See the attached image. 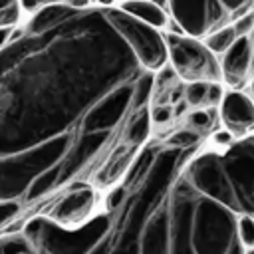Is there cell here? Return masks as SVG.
I'll list each match as a JSON object with an SVG mask.
<instances>
[{
    "instance_id": "6da1fadb",
    "label": "cell",
    "mask_w": 254,
    "mask_h": 254,
    "mask_svg": "<svg viewBox=\"0 0 254 254\" xmlns=\"http://www.w3.org/2000/svg\"><path fill=\"white\" fill-rule=\"evenodd\" d=\"M141 71L103 8L10 42L0 50V159L67 135L95 101Z\"/></svg>"
},
{
    "instance_id": "7a4b0ae2",
    "label": "cell",
    "mask_w": 254,
    "mask_h": 254,
    "mask_svg": "<svg viewBox=\"0 0 254 254\" xmlns=\"http://www.w3.org/2000/svg\"><path fill=\"white\" fill-rule=\"evenodd\" d=\"M113 228L111 214H97L75 228H64L50 218L30 220L22 234L38 254H89Z\"/></svg>"
},
{
    "instance_id": "3957f363",
    "label": "cell",
    "mask_w": 254,
    "mask_h": 254,
    "mask_svg": "<svg viewBox=\"0 0 254 254\" xmlns=\"http://www.w3.org/2000/svg\"><path fill=\"white\" fill-rule=\"evenodd\" d=\"M71 133L54 137L28 151L0 159V200H18L32 181L46 169L62 163L71 149Z\"/></svg>"
},
{
    "instance_id": "277c9868",
    "label": "cell",
    "mask_w": 254,
    "mask_h": 254,
    "mask_svg": "<svg viewBox=\"0 0 254 254\" xmlns=\"http://www.w3.org/2000/svg\"><path fill=\"white\" fill-rule=\"evenodd\" d=\"M236 212L230 208L198 194L190 224L194 254H244L236 234Z\"/></svg>"
},
{
    "instance_id": "5b68a950",
    "label": "cell",
    "mask_w": 254,
    "mask_h": 254,
    "mask_svg": "<svg viewBox=\"0 0 254 254\" xmlns=\"http://www.w3.org/2000/svg\"><path fill=\"white\" fill-rule=\"evenodd\" d=\"M105 16L145 71L161 69L167 64V44L159 30L139 22L119 8H107Z\"/></svg>"
},
{
    "instance_id": "8992f818",
    "label": "cell",
    "mask_w": 254,
    "mask_h": 254,
    "mask_svg": "<svg viewBox=\"0 0 254 254\" xmlns=\"http://www.w3.org/2000/svg\"><path fill=\"white\" fill-rule=\"evenodd\" d=\"M165 44H167V58L177 77L185 79L187 83H194V81L214 83L222 79L220 64L200 40L167 32Z\"/></svg>"
},
{
    "instance_id": "52a82bcc",
    "label": "cell",
    "mask_w": 254,
    "mask_h": 254,
    "mask_svg": "<svg viewBox=\"0 0 254 254\" xmlns=\"http://www.w3.org/2000/svg\"><path fill=\"white\" fill-rule=\"evenodd\" d=\"M220 161L236 198V212L254 216V137L234 141Z\"/></svg>"
},
{
    "instance_id": "ba28073f",
    "label": "cell",
    "mask_w": 254,
    "mask_h": 254,
    "mask_svg": "<svg viewBox=\"0 0 254 254\" xmlns=\"http://www.w3.org/2000/svg\"><path fill=\"white\" fill-rule=\"evenodd\" d=\"M187 181L194 189L196 194L210 198L232 212H236V198L232 192V187L226 179V173L222 169L220 155L216 153H202L194 157L187 167ZM238 214V212H236Z\"/></svg>"
},
{
    "instance_id": "9c48e42d",
    "label": "cell",
    "mask_w": 254,
    "mask_h": 254,
    "mask_svg": "<svg viewBox=\"0 0 254 254\" xmlns=\"http://www.w3.org/2000/svg\"><path fill=\"white\" fill-rule=\"evenodd\" d=\"M173 20L185 36L200 38L222 28L226 10L218 0H169Z\"/></svg>"
},
{
    "instance_id": "30bf717a",
    "label": "cell",
    "mask_w": 254,
    "mask_h": 254,
    "mask_svg": "<svg viewBox=\"0 0 254 254\" xmlns=\"http://www.w3.org/2000/svg\"><path fill=\"white\" fill-rule=\"evenodd\" d=\"M169 200V218H171V250L169 254H194L190 244V224L196 192L187 181V177L179 179L171 189Z\"/></svg>"
},
{
    "instance_id": "8fae6325",
    "label": "cell",
    "mask_w": 254,
    "mask_h": 254,
    "mask_svg": "<svg viewBox=\"0 0 254 254\" xmlns=\"http://www.w3.org/2000/svg\"><path fill=\"white\" fill-rule=\"evenodd\" d=\"M133 107V81L123 83L95 101L81 117V133L111 131Z\"/></svg>"
},
{
    "instance_id": "7c38bea8",
    "label": "cell",
    "mask_w": 254,
    "mask_h": 254,
    "mask_svg": "<svg viewBox=\"0 0 254 254\" xmlns=\"http://www.w3.org/2000/svg\"><path fill=\"white\" fill-rule=\"evenodd\" d=\"M95 204V192L87 185H77L65 192L50 212V220L64 228H75L85 222Z\"/></svg>"
},
{
    "instance_id": "4fadbf2b",
    "label": "cell",
    "mask_w": 254,
    "mask_h": 254,
    "mask_svg": "<svg viewBox=\"0 0 254 254\" xmlns=\"http://www.w3.org/2000/svg\"><path fill=\"white\" fill-rule=\"evenodd\" d=\"M137 250H139V254H169V250H171V218H169L167 196L145 220L141 234H139Z\"/></svg>"
},
{
    "instance_id": "5bb4252c",
    "label": "cell",
    "mask_w": 254,
    "mask_h": 254,
    "mask_svg": "<svg viewBox=\"0 0 254 254\" xmlns=\"http://www.w3.org/2000/svg\"><path fill=\"white\" fill-rule=\"evenodd\" d=\"M220 117L226 131L242 139L254 129V101L240 91H228L220 101Z\"/></svg>"
},
{
    "instance_id": "9a60e30c",
    "label": "cell",
    "mask_w": 254,
    "mask_h": 254,
    "mask_svg": "<svg viewBox=\"0 0 254 254\" xmlns=\"http://www.w3.org/2000/svg\"><path fill=\"white\" fill-rule=\"evenodd\" d=\"M109 139V131H101V133H81V137L77 141H73L71 149L67 151L65 159L62 161V177L60 183L67 181L71 175H75Z\"/></svg>"
},
{
    "instance_id": "2e32d148",
    "label": "cell",
    "mask_w": 254,
    "mask_h": 254,
    "mask_svg": "<svg viewBox=\"0 0 254 254\" xmlns=\"http://www.w3.org/2000/svg\"><path fill=\"white\" fill-rule=\"evenodd\" d=\"M254 48L248 36H240L234 40V44L224 52L220 71L228 85H240L248 71H250V60H252Z\"/></svg>"
},
{
    "instance_id": "e0dca14e",
    "label": "cell",
    "mask_w": 254,
    "mask_h": 254,
    "mask_svg": "<svg viewBox=\"0 0 254 254\" xmlns=\"http://www.w3.org/2000/svg\"><path fill=\"white\" fill-rule=\"evenodd\" d=\"M73 12L67 4H52V6H44L38 12H34V16L30 18L28 26H26V34H44L56 26H60L64 20H67Z\"/></svg>"
},
{
    "instance_id": "ac0fdd59",
    "label": "cell",
    "mask_w": 254,
    "mask_h": 254,
    "mask_svg": "<svg viewBox=\"0 0 254 254\" xmlns=\"http://www.w3.org/2000/svg\"><path fill=\"white\" fill-rule=\"evenodd\" d=\"M119 10H123L125 14L137 18L139 22H143V24L155 28V30L165 28L167 22H169L167 12L161 10V8H157L151 0H125V2L119 6Z\"/></svg>"
},
{
    "instance_id": "d6986e66",
    "label": "cell",
    "mask_w": 254,
    "mask_h": 254,
    "mask_svg": "<svg viewBox=\"0 0 254 254\" xmlns=\"http://www.w3.org/2000/svg\"><path fill=\"white\" fill-rule=\"evenodd\" d=\"M60 177H62V163H58V165L46 169L42 175H38V177L32 181V185L28 187V190H26V194H24V200L30 202V200H36V198H40L42 194L50 192V190L60 183Z\"/></svg>"
},
{
    "instance_id": "ffe728a7",
    "label": "cell",
    "mask_w": 254,
    "mask_h": 254,
    "mask_svg": "<svg viewBox=\"0 0 254 254\" xmlns=\"http://www.w3.org/2000/svg\"><path fill=\"white\" fill-rule=\"evenodd\" d=\"M151 133V117H149V111L147 109H137V115H133L131 123L127 125V131H125V139L127 143H133V145H139L143 143Z\"/></svg>"
},
{
    "instance_id": "44dd1931",
    "label": "cell",
    "mask_w": 254,
    "mask_h": 254,
    "mask_svg": "<svg viewBox=\"0 0 254 254\" xmlns=\"http://www.w3.org/2000/svg\"><path fill=\"white\" fill-rule=\"evenodd\" d=\"M155 87V75L153 71H141V75L133 81V109H145L151 91Z\"/></svg>"
},
{
    "instance_id": "7402d4cb",
    "label": "cell",
    "mask_w": 254,
    "mask_h": 254,
    "mask_svg": "<svg viewBox=\"0 0 254 254\" xmlns=\"http://www.w3.org/2000/svg\"><path fill=\"white\" fill-rule=\"evenodd\" d=\"M236 38H238V36H236V32H234V28H232V26H224V28H218L216 32H212V34L206 38L204 46H206L212 54H224V52L234 44Z\"/></svg>"
},
{
    "instance_id": "603a6c76",
    "label": "cell",
    "mask_w": 254,
    "mask_h": 254,
    "mask_svg": "<svg viewBox=\"0 0 254 254\" xmlns=\"http://www.w3.org/2000/svg\"><path fill=\"white\" fill-rule=\"evenodd\" d=\"M198 141H200V135H198L196 131H192V129H179V131H175V133L167 139V147L185 153V151L192 149Z\"/></svg>"
},
{
    "instance_id": "cb8c5ba5",
    "label": "cell",
    "mask_w": 254,
    "mask_h": 254,
    "mask_svg": "<svg viewBox=\"0 0 254 254\" xmlns=\"http://www.w3.org/2000/svg\"><path fill=\"white\" fill-rule=\"evenodd\" d=\"M236 234L244 248H254V216L240 214L236 218Z\"/></svg>"
},
{
    "instance_id": "d4e9b609",
    "label": "cell",
    "mask_w": 254,
    "mask_h": 254,
    "mask_svg": "<svg viewBox=\"0 0 254 254\" xmlns=\"http://www.w3.org/2000/svg\"><path fill=\"white\" fill-rule=\"evenodd\" d=\"M206 91H208L206 81H194V83H187L183 93H185V99H187L189 105L204 107L206 105Z\"/></svg>"
},
{
    "instance_id": "484cf974",
    "label": "cell",
    "mask_w": 254,
    "mask_h": 254,
    "mask_svg": "<svg viewBox=\"0 0 254 254\" xmlns=\"http://www.w3.org/2000/svg\"><path fill=\"white\" fill-rule=\"evenodd\" d=\"M212 123H214V115H212L210 109H196V111H192L189 115V127L192 131H196L198 135L210 131Z\"/></svg>"
},
{
    "instance_id": "4316f807",
    "label": "cell",
    "mask_w": 254,
    "mask_h": 254,
    "mask_svg": "<svg viewBox=\"0 0 254 254\" xmlns=\"http://www.w3.org/2000/svg\"><path fill=\"white\" fill-rule=\"evenodd\" d=\"M133 153H135V151H131V153H127V155H119L117 159H113V163L109 165V171H107V179H105V181H115L117 177H121V175L127 171V167L131 165ZM105 181H103V183H105Z\"/></svg>"
},
{
    "instance_id": "83f0119b",
    "label": "cell",
    "mask_w": 254,
    "mask_h": 254,
    "mask_svg": "<svg viewBox=\"0 0 254 254\" xmlns=\"http://www.w3.org/2000/svg\"><path fill=\"white\" fill-rule=\"evenodd\" d=\"M20 202L18 200H0V226H4L6 222L14 220L20 212Z\"/></svg>"
},
{
    "instance_id": "f1b7e54d",
    "label": "cell",
    "mask_w": 254,
    "mask_h": 254,
    "mask_svg": "<svg viewBox=\"0 0 254 254\" xmlns=\"http://www.w3.org/2000/svg\"><path fill=\"white\" fill-rule=\"evenodd\" d=\"M149 117L155 125H167L175 115H173V107L171 105H155L149 111Z\"/></svg>"
},
{
    "instance_id": "f546056e",
    "label": "cell",
    "mask_w": 254,
    "mask_h": 254,
    "mask_svg": "<svg viewBox=\"0 0 254 254\" xmlns=\"http://www.w3.org/2000/svg\"><path fill=\"white\" fill-rule=\"evenodd\" d=\"M218 2L226 10V14H234V18H240L242 14H246V10L254 0H218Z\"/></svg>"
},
{
    "instance_id": "4dcf8cb0",
    "label": "cell",
    "mask_w": 254,
    "mask_h": 254,
    "mask_svg": "<svg viewBox=\"0 0 254 254\" xmlns=\"http://www.w3.org/2000/svg\"><path fill=\"white\" fill-rule=\"evenodd\" d=\"M232 28H234V32H236L238 38L252 34V30H254V12H246L240 18H236V22H234Z\"/></svg>"
},
{
    "instance_id": "1f68e13d",
    "label": "cell",
    "mask_w": 254,
    "mask_h": 254,
    "mask_svg": "<svg viewBox=\"0 0 254 254\" xmlns=\"http://www.w3.org/2000/svg\"><path fill=\"white\" fill-rule=\"evenodd\" d=\"M20 20V4H12L0 10V28H12Z\"/></svg>"
},
{
    "instance_id": "d6a6232c",
    "label": "cell",
    "mask_w": 254,
    "mask_h": 254,
    "mask_svg": "<svg viewBox=\"0 0 254 254\" xmlns=\"http://www.w3.org/2000/svg\"><path fill=\"white\" fill-rule=\"evenodd\" d=\"M125 196H127V189H125V187L113 189V190L107 194V200H105V206H107V210H109V212H115V210H117V208L123 204Z\"/></svg>"
},
{
    "instance_id": "836d02e7",
    "label": "cell",
    "mask_w": 254,
    "mask_h": 254,
    "mask_svg": "<svg viewBox=\"0 0 254 254\" xmlns=\"http://www.w3.org/2000/svg\"><path fill=\"white\" fill-rule=\"evenodd\" d=\"M109 254H139V250H137V242H129V240L113 238V248H111Z\"/></svg>"
},
{
    "instance_id": "e575fe53",
    "label": "cell",
    "mask_w": 254,
    "mask_h": 254,
    "mask_svg": "<svg viewBox=\"0 0 254 254\" xmlns=\"http://www.w3.org/2000/svg\"><path fill=\"white\" fill-rule=\"evenodd\" d=\"M67 0H20V6L26 12H38L44 6H52V4H65Z\"/></svg>"
},
{
    "instance_id": "d590c367",
    "label": "cell",
    "mask_w": 254,
    "mask_h": 254,
    "mask_svg": "<svg viewBox=\"0 0 254 254\" xmlns=\"http://www.w3.org/2000/svg\"><path fill=\"white\" fill-rule=\"evenodd\" d=\"M224 97V91H222V85L218 81L214 83H208V91H206V105H218Z\"/></svg>"
},
{
    "instance_id": "8d00e7d4",
    "label": "cell",
    "mask_w": 254,
    "mask_h": 254,
    "mask_svg": "<svg viewBox=\"0 0 254 254\" xmlns=\"http://www.w3.org/2000/svg\"><path fill=\"white\" fill-rule=\"evenodd\" d=\"M159 73L155 75V83H159V87H165L167 83H171L173 79H177V73L171 65H163L161 69H157Z\"/></svg>"
},
{
    "instance_id": "74e56055",
    "label": "cell",
    "mask_w": 254,
    "mask_h": 254,
    "mask_svg": "<svg viewBox=\"0 0 254 254\" xmlns=\"http://www.w3.org/2000/svg\"><path fill=\"white\" fill-rule=\"evenodd\" d=\"M212 141H214L216 145H220V147H226V149H228V147L234 143V137H232L226 129H218V131H214Z\"/></svg>"
},
{
    "instance_id": "f35d334b",
    "label": "cell",
    "mask_w": 254,
    "mask_h": 254,
    "mask_svg": "<svg viewBox=\"0 0 254 254\" xmlns=\"http://www.w3.org/2000/svg\"><path fill=\"white\" fill-rule=\"evenodd\" d=\"M111 248H113V238H111V236H105L89 254H109Z\"/></svg>"
},
{
    "instance_id": "ab89813d",
    "label": "cell",
    "mask_w": 254,
    "mask_h": 254,
    "mask_svg": "<svg viewBox=\"0 0 254 254\" xmlns=\"http://www.w3.org/2000/svg\"><path fill=\"white\" fill-rule=\"evenodd\" d=\"M189 107H190V105L187 103V99H181L179 103H175V105H173V115H175V117H181L183 113H187V111H189Z\"/></svg>"
},
{
    "instance_id": "60d3db41",
    "label": "cell",
    "mask_w": 254,
    "mask_h": 254,
    "mask_svg": "<svg viewBox=\"0 0 254 254\" xmlns=\"http://www.w3.org/2000/svg\"><path fill=\"white\" fill-rule=\"evenodd\" d=\"M89 2H91V0H67L65 4H67L71 10H77V12H79V10H87V8H89Z\"/></svg>"
},
{
    "instance_id": "b9f144b4",
    "label": "cell",
    "mask_w": 254,
    "mask_h": 254,
    "mask_svg": "<svg viewBox=\"0 0 254 254\" xmlns=\"http://www.w3.org/2000/svg\"><path fill=\"white\" fill-rule=\"evenodd\" d=\"M181 99H185L183 89H173V91H171V97H169V105L173 107V105H175V103H179Z\"/></svg>"
},
{
    "instance_id": "7bdbcfd3",
    "label": "cell",
    "mask_w": 254,
    "mask_h": 254,
    "mask_svg": "<svg viewBox=\"0 0 254 254\" xmlns=\"http://www.w3.org/2000/svg\"><path fill=\"white\" fill-rule=\"evenodd\" d=\"M10 38V28H0V50L4 48V44L8 42Z\"/></svg>"
},
{
    "instance_id": "ee69618b",
    "label": "cell",
    "mask_w": 254,
    "mask_h": 254,
    "mask_svg": "<svg viewBox=\"0 0 254 254\" xmlns=\"http://www.w3.org/2000/svg\"><path fill=\"white\" fill-rule=\"evenodd\" d=\"M157 8H161V10H167L169 8V0H151Z\"/></svg>"
},
{
    "instance_id": "f6af8a7d",
    "label": "cell",
    "mask_w": 254,
    "mask_h": 254,
    "mask_svg": "<svg viewBox=\"0 0 254 254\" xmlns=\"http://www.w3.org/2000/svg\"><path fill=\"white\" fill-rule=\"evenodd\" d=\"M99 6H103V10H107V8H111L113 4H115V0H95Z\"/></svg>"
},
{
    "instance_id": "bcb514c9",
    "label": "cell",
    "mask_w": 254,
    "mask_h": 254,
    "mask_svg": "<svg viewBox=\"0 0 254 254\" xmlns=\"http://www.w3.org/2000/svg\"><path fill=\"white\" fill-rule=\"evenodd\" d=\"M12 4H18V0H0V10L8 8V6H12Z\"/></svg>"
},
{
    "instance_id": "7dc6e473",
    "label": "cell",
    "mask_w": 254,
    "mask_h": 254,
    "mask_svg": "<svg viewBox=\"0 0 254 254\" xmlns=\"http://www.w3.org/2000/svg\"><path fill=\"white\" fill-rule=\"evenodd\" d=\"M250 71H254V54H252V60H250Z\"/></svg>"
},
{
    "instance_id": "c3c4849f",
    "label": "cell",
    "mask_w": 254,
    "mask_h": 254,
    "mask_svg": "<svg viewBox=\"0 0 254 254\" xmlns=\"http://www.w3.org/2000/svg\"><path fill=\"white\" fill-rule=\"evenodd\" d=\"M248 38H250V42H252V48H254V30H252V34H250Z\"/></svg>"
},
{
    "instance_id": "681fc988",
    "label": "cell",
    "mask_w": 254,
    "mask_h": 254,
    "mask_svg": "<svg viewBox=\"0 0 254 254\" xmlns=\"http://www.w3.org/2000/svg\"><path fill=\"white\" fill-rule=\"evenodd\" d=\"M246 254H254V248H248V252Z\"/></svg>"
},
{
    "instance_id": "f907efd6",
    "label": "cell",
    "mask_w": 254,
    "mask_h": 254,
    "mask_svg": "<svg viewBox=\"0 0 254 254\" xmlns=\"http://www.w3.org/2000/svg\"><path fill=\"white\" fill-rule=\"evenodd\" d=\"M26 254H38V252H36V250H30V252H26Z\"/></svg>"
},
{
    "instance_id": "816d5d0a",
    "label": "cell",
    "mask_w": 254,
    "mask_h": 254,
    "mask_svg": "<svg viewBox=\"0 0 254 254\" xmlns=\"http://www.w3.org/2000/svg\"><path fill=\"white\" fill-rule=\"evenodd\" d=\"M252 91H254V79H252Z\"/></svg>"
},
{
    "instance_id": "f5cc1de1",
    "label": "cell",
    "mask_w": 254,
    "mask_h": 254,
    "mask_svg": "<svg viewBox=\"0 0 254 254\" xmlns=\"http://www.w3.org/2000/svg\"><path fill=\"white\" fill-rule=\"evenodd\" d=\"M0 254H2V250H0Z\"/></svg>"
},
{
    "instance_id": "db71d44e",
    "label": "cell",
    "mask_w": 254,
    "mask_h": 254,
    "mask_svg": "<svg viewBox=\"0 0 254 254\" xmlns=\"http://www.w3.org/2000/svg\"><path fill=\"white\" fill-rule=\"evenodd\" d=\"M252 137H254V135H252Z\"/></svg>"
}]
</instances>
